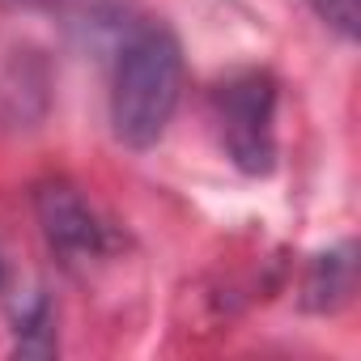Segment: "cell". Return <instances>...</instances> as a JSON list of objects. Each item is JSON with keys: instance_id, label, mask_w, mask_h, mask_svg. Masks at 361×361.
Segmentation results:
<instances>
[{"instance_id": "cell-1", "label": "cell", "mask_w": 361, "mask_h": 361, "mask_svg": "<svg viewBox=\"0 0 361 361\" xmlns=\"http://www.w3.org/2000/svg\"><path fill=\"white\" fill-rule=\"evenodd\" d=\"M183 98V47L166 26H140L111 81V128L128 149H153Z\"/></svg>"}, {"instance_id": "cell-2", "label": "cell", "mask_w": 361, "mask_h": 361, "mask_svg": "<svg viewBox=\"0 0 361 361\" xmlns=\"http://www.w3.org/2000/svg\"><path fill=\"white\" fill-rule=\"evenodd\" d=\"M213 123L226 157L243 174H272L276 166V77L264 68L230 73L213 90Z\"/></svg>"}, {"instance_id": "cell-3", "label": "cell", "mask_w": 361, "mask_h": 361, "mask_svg": "<svg viewBox=\"0 0 361 361\" xmlns=\"http://www.w3.org/2000/svg\"><path fill=\"white\" fill-rule=\"evenodd\" d=\"M35 213H39V230H43L47 247L68 264L98 259L111 243L102 217L90 209V200L73 183H64V178H51V183H43L35 192Z\"/></svg>"}, {"instance_id": "cell-4", "label": "cell", "mask_w": 361, "mask_h": 361, "mask_svg": "<svg viewBox=\"0 0 361 361\" xmlns=\"http://www.w3.org/2000/svg\"><path fill=\"white\" fill-rule=\"evenodd\" d=\"M353 289H357V247L340 243V247L314 255L306 285H302V302H306V310L331 314L353 298Z\"/></svg>"}, {"instance_id": "cell-5", "label": "cell", "mask_w": 361, "mask_h": 361, "mask_svg": "<svg viewBox=\"0 0 361 361\" xmlns=\"http://www.w3.org/2000/svg\"><path fill=\"white\" fill-rule=\"evenodd\" d=\"M18 353H26V357H47V353H56L51 306H47L43 298H35V306L18 314Z\"/></svg>"}, {"instance_id": "cell-6", "label": "cell", "mask_w": 361, "mask_h": 361, "mask_svg": "<svg viewBox=\"0 0 361 361\" xmlns=\"http://www.w3.org/2000/svg\"><path fill=\"white\" fill-rule=\"evenodd\" d=\"M314 9V18L323 26H331L340 39H357V26H361V0H306Z\"/></svg>"}, {"instance_id": "cell-7", "label": "cell", "mask_w": 361, "mask_h": 361, "mask_svg": "<svg viewBox=\"0 0 361 361\" xmlns=\"http://www.w3.org/2000/svg\"><path fill=\"white\" fill-rule=\"evenodd\" d=\"M13 5H56V0H13Z\"/></svg>"}]
</instances>
